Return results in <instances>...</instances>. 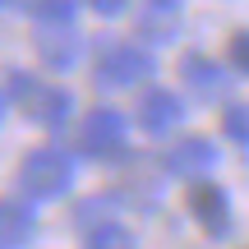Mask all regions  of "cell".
<instances>
[{"label": "cell", "mask_w": 249, "mask_h": 249, "mask_svg": "<svg viewBox=\"0 0 249 249\" xmlns=\"http://www.w3.org/2000/svg\"><path fill=\"white\" fill-rule=\"evenodd\" d=\"M217 166V148L208 139H180L176 148H166V171L176 176H208Z\"/></svg>", "instance_id": "cell-7"}, {"label": "cell", "mask_w": 249, "mask_h": 249, "mask_svg": "<svg viewBox=\"0 0 249 249\" xmlns=\"http://www.w3.org/2000/svg\"><path fill=\"white\" fill-rule=\"evenodd\" d=\"M180 74H185V83L198 92V97H222L226 88H231V79L222 74V65H213L208 55H185V65H180Z\"/></svg>", "instance_id": "cell-9"}, {"label": "cell", "mask_w": 249, "mask_h": 249, "mask_svg": "<svg viewBox=\"0 0 249 249\" xmlns=\"http://www.w3.org/2000/svg\"><path fill=\"white\" fill-rule=\"evenodd\" d=\"M83 249H139V245H134V235L124 231V226L107 222V226H97V231H88Z\"/></svg>", "instance_id": "cell-11"}, {"label": "cell", "mask_w": 249, "mask_h": 249, "mask_svg": "<svg viewBox=\"0 0 249 249\" xmlns=\"http://www.w3.org/2000/svg\"><path fill=\"white\" fill-rule=\"evenodd\" d=\"M42 23H74V0H23Z\"/></svg>", "instance_id": "cell-12"}, {"label": "cell", "mask_w": 249, "mask_h": 249, "mask_svg": "<svg viewBox=\"0 0 249 249\" xmlns=\"http://www.w3.org/2000/svg\"><path fill=\"white\" fill-rule=\"evenodd\" d=\"M226 134L240 139V143H249V107H231V111H226Z\"/></svg>", "instance_id": "cell-14"}, {"label": "cell", "mask_w": 249, "mask_h": 249, "mask_svg": "<svg viewBox=\"0 0 249 249\" xmlns=\"http://www.w3.org/2000/svg\"><path fill=\"white\" fill-rule=\"evenodd\" d=\"M152 5H157V9H176L180 0H152Z\"/></svg>", "instance_id": "cell-17"}, {"label": "cell", "mask_w": 249, "mask_h": 249, "mask_svg": "<svg viewBox=\"0 0 249 249\" xmlns=\"http://www.w3.org/2000/svg\"><path fill=\"white\" fill-rule=\"evenodd\" d=\"M148 74H152V55L143 46H129V42L102 46V55H97V83L102 88H134Z\"/></svg>", "instance_id": "cell-2"}, {"label": "cell", "mask_w": 249, "mask_h": 249, "mask_svg": "<svg viewBox=\"0 0 249 249\" xmlns=\"http://www.w3.org/2000/svg\"><path fill=\"white\" fill-rule=\"evenodd\" d=\"M107 213H111V203H107V198H88V203H79L74 222H79L83 231H97V226H107Z\"/></svg>", "instance_id": "cell-13"}, {"label": "cell", "mask_w": 249, "mask_h": 249, "mask_svg": "<svg viewBox=\"0 0 249 249\" xmlns=\"http://www.w3.org/2000/svg\"><path fill=\"white\" fill-rule=\"evenodd\" d=\"M92 9H97V14H107V18H116L120 9H124V0H88Z\"/></svg>", "instance_id": "cell-16"}, {"label": "cell", "mask_w": 249, "mask_h": 249, "mask_svg": "<svg viewBox=\"0 0 249 249\" xmlns=\"http://www.w3.org/2000/svg\"><path fill=\"white\" fill-rule=\"evenodd\" d=\"M18 185H23L28 198H60L65 189L74 185V161L70 152L60 148H37L23 157V166H18Z\"/></svg>", "instance_id": "cell-1"}, {"label": "cell", "mask_w": 249, "mask_h": 249, "mask_svg": "<svg viewBox=\"0 0 249 249\" xmlns=\"http://www.w3.org/2000/svg\"><path fill=\"white\" fill-rule=\"evenodd\" d=\"M23 102H28V116L37 124H46V129H60L70 120V111H74V97L65 88H33Z\"/></svg>", "instance_id": "cell-8"}, {"label": "cell", "mask_w": 249, "mask_h": 249, "mask_svg": "<svg viewBox=\"0 0 249 249\" xmlns=\"http://www.w3.org/2000/svg\"><path fill=\"white\" fill-rule=\"evenodd\" d=\"M79 148L88 152L92 161H120L124 157V116L111 107L92 111L83 120V134H79Z\"/></svg>", "instance_id": "cell-3"}, {"label": "cell", "mask_w": 249, "mask_h": 249, "mask_svg": "<svg viewBox=\"0 0 249 249\" xmlns=\"http://www.w3.org/2000/svg\"><path fill=\"white\" fill-rule=\"evenodd\" d=\"M189 213H194V222L203 226L213 240H222V235H231V198H226L222 185H194L189 189Z\"/></svg>", "instance_id": "cell-4"}, {"label": "cell", "mask_w": 249, "mask_h": 249, "mask_svg": "<svg viewBox=\"0 0 249 249\" xmlns=\"http://www.w3.org/2000/svg\"><path fill=\"white\" fill-rule=\"evenodd\" d=\"M231 65L249 74V33H235L231 37Z\"/></svg>", "instance_id": "cell-15"}, {"label": "cell", "mask_w": 249, "mask_h": 249, "mask_svg": "<svg viewBox=\"0 0 249 249\" xmlns=\"http://www.w3.org/2000/svg\"><path fill=\"white\" fill-rule=\"evenodd\" d=\"M180 116H185V107H180L176 92H166V88L143 92V102H139V124H143L148 134H166V129H176Z\"/></svg>", "instance_id": "cell-6"}, {"label": "cell", "mask_w": 249, "mask_h": 249, "mask_svg": "<svg viewBox=\"0 0 249 249\" xmlns=\"http://www.w3.org/2000/svg\"><path fill=\"white\" fill-rule=\"evenodd\" d=\"M5 5H18V0H5Z\"/></svg>", "instance_id": "cell-18"}, {"label": "cell", "mask_w": 249, "mask_h": 249, "mask_svg": "<svg viewBox=\"0 0 249 249\" xmlns=\"http://www.w3.org/2000/svg\"><path fill=\"white\" fill-rule=\"evenodd\" d=\"M0 231H5V249H23L33 240V231H37L33 208H28L23 198H5V208H0Z\"/></svg>", "instance_id": "cell-10"}, {"label": "cell", "mask_w": 249, "mask_h": 249, "mask_svg": "<svg viewBox=\"0 0 249 249\" xmlns=\"http://www.w3.org/2000/svg\"><path fill=\"white\" fill-rule=\"evenodd\" d=\"M37 51L51 70H74L83 55V37L74 33V23H46L42 37H37Z\"/></svg>", "instance_id": "cell-5"}]
</instances>
